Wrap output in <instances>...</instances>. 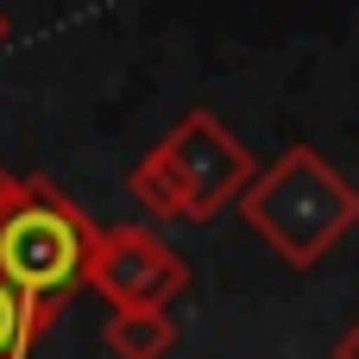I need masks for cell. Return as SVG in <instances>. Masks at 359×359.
<instances>
[{"label": "cell", "mask_w": 359, "mask_h": 359, "mask_svg": "<svg viewBox=\"0 0 359 359\" xmlns=\"http://www.w3.org/2000/svg\"><path fill=\"white\" fill-rule=\"evenodd\" d=\"M13 189H19V177H13V170H6V164H0V208H6V202H13Z\"/></svg>", "instance_id": "8"}, {"label": "cell", "mask_w": 359, "mask_h": 359, "mask_svg": "<svg viewBox=\"0 0 359 359\" xmlns=\"http://www.w3.org/2000/svg\"><path fill=\"white\" fill-rule=\"evenodd\" d=\"M101 347L114 359H164L177 347V322L170 309H114L101 328Z\"/></svg>", "instance_id": "5"}, {"label": "cell", "mask_w": 359, "mask_h": 359, "mask_svg": "<svg viewBox=\"0 0 359 359\" xmlns=\"http://www.w3.org/2000/svg\"><path fill=\"white\" fill-rule=\"evenodd\" d=\"M88 290L107 309H170L189 297V259L145 221H114L95 233Z\"/></svg>", "instance_id": "4"}, {"label": "cell", "mask_w": 359, "mask_h": 359, "mask_svg": "<svg viewBox=\"0 0 359 359\" xmlns=\"http://www.w3.org/2000/svg\"><path fill=\"white\" fill-rule=\"evenodd\" d=\"M259 158L208 114V107H189L126 177L133 202L151 215V221H189V227H208L221 221L227 208H240V196L259 183Z\"/></svg>", "instance_id": "1"}, {"label": "cell", "mask_w": 359, "mask_h": 359, "mask_svg": "<svg viewBox=\"0 0 359 359\" xmlns=\"http://www.w3.org/2000/svg\"><path fill=\"white\" fill-rule=\"evenodd\" d=\"M50 322H57V316H44L25 290H13V284L0 278V359H25Z\"/></svg>", "instance_id": "6"}, {"label": "cell", "mask_w": 359, "mask_h": 359, "mask_svg": "<svg viewBox=\"0 0 359 359\" xmlns=\"http://www.w3.org/2000/svg\"><path fill=\"white\" fill-rule=\"evenodd\" d=\"M334 359H359V322L341 334V341H334Z\"/></svg>", "instance_id": "7"}, {"label": "cell", "mask_w": 359, "mask_h": 359, "mask_svg": "<svg viewBox=\"0 0 359 359\" xmlns=\"http://www.w3.org/2000/svg\"><path fill=\"white\" fill-rule=\"evenodd\" d=\"M13 44V19H6V6H0V50Z\"/></svg>", "instance_id": "9"}, {"label": "cell", "mask_w": 359, "mask_h": 359, "mask_svg": "<svg viewBox=\"0 0 359 359\" xmlns=\"http://www.w3.org/2000/svg\"><path fill=\"white\" fill-rule=\"evenodd\" d=\"M240 215L290 271H316L341 246V233L359 227V189L316 145H290L240 196Z\"/></svg>", "instance_id": "2"}, {"label": "cell", "mask_w": 359, "mask_h": 359, "mask_svg": "<svg viewBox=\"0 0 359 359\" xmlns=\"http://www.w3.org/2000/svg\"><path fill=\"white\" fill-rule=\"evenodd\" d=\"M95 221L44 177H19L13 202L0 208V278L25 290L44 316L63 309L76 284H88V252H95Z\"/></svg>", "instance_id": "3"}]
</instances>
